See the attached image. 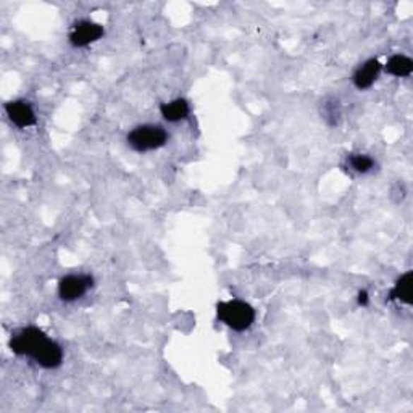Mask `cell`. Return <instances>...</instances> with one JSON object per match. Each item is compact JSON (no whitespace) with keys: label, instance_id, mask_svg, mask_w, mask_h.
Returning a JSON list of instances; mask_svg holds the SVG:
<instances>
[{"label":"cell","instance_id":"cell-9","mask_svg":"<svg viewBox=\"0 0 413 413\" xmlns=\"http://www.w3.org/2000/svg\"><path fill=\"white\" fill-rule=\"evenodd\" d=\"M391 299L393 301H399L402 304L410 305L413 301V273L412 271H407L405 275L400 276L395 282V286L391 291Z\"/></svg>","mask_w":413,"mask_h":413},{"label":"cell","instance_id":"cell-13","mask_svg":"<svg viewBox=\"0 0 413 413\" xmlns=\"http://www.w3.org/2000/svg\"><path fill=\"white\" fill-rule=\"evenodd\" d=\"M357 301H359V305H361V307H365V305H369V302H370L369 292H366V291H360Z\"/></svg>","mask_w":413,"mask_h":413},{"label":"cell","instance_id":"cell-12","mask_svg":"<svg viewBox=\"0 0 413 413\" xmlns=\"http://www.w3.org/2000/svg\"><path fill=\"white\" fill-rule=\"evenodd\" d=\"M339 115H341V112H339L337 102H331V104H326L325 118H333V124H336L337 120H339Z\"/></svg>","mask_w":413,"mask_h":413},{"label":"cell","instance_id":"cell-6","mask_svg":"<svg viewBox=\"0 0 413 413\" xmlns=\"http://www.w3.org/2000/svg\"><path fill=\"white\" fill-rule=\"evenodd\" d=\"M5 113H7L8 120L13 123L16 128H21V129L34 126L37 121L36 112H34L30 102H26V100L7 102V104H5Z\"/></svg>","mask_w":413,"mask_h":413},{"label":"cell","instance_id":"cell-1","mask_svg":"<svg viewBox=\"0 0 413 413\" xmlns=\"http://www.w3.org/2000/svg\"><path fill=\"white\" fill-rule=\"evenodd\" d=\"M11 352L20 357H30L47 370L59 369L64 361V349L36 326L23 328L10 339Z\"/></svg>","mask_w":413,"mask_h":413},{"label":"cell","instance_id":"cell-4","mask_svg":"<svg viewBox=\"0 0 413 413\" xmlns=\"http://www.w3.org/2000/svg\"><path fill=\"white\" fill-rule=\"evenodd\" d=\"M94 285L90 275H68L59 282V296L65 302H75L81 299Z\"/></svg>","mask_w":413,"mask_h":413},{"label":"cell","instance_id":"cell-7","mask_svg":"<svg viewBox=\"0 0 413 413\" xmlns=\"http://www.w3.org/2000/svg\"><path fill=\"white\" fill-rule=\"evenodd\" d=\"M381 73V64L376 59H370L366 60L364 65H360L357 68V71L354 73L352 76V81L355 84V88L360 89V90H365V89H370L375 81L380 76Z\"/></svg>","mask_w":413,"mask_h":413},{"label":"cell","instance_id":"cell-3","mask_svg":"<svg viewBox=\"0 0 413 413\" xmlns=\"http://www.w3.org/2000/svg\"><path fill=\"white\" fill-rule=\"evenodd\" d=\"M168 143V133L158 124H140L128 134V144L136 152H150Z\"/></svg>","mask_w":413,"mask_h":413},{"label":"cell","instance_id":"cell-5","mask_svg":"<svg viewBox=\"0 0 413 413\" xmlns=\"http://www.w3.org/2000/svg\"><path fill=\"white\" fill-rule=\"evenodd\" d=\"M102 36H104V26L90 20H83L71 28L70 44L73 47H88L97 42Z\"/></svg>","mask_w":413,"mask_h":413},{"label":"cell","instance_id":"cell-8","mask_svg":"<svg viewBox=\"0 0 413 413\" xmlns=\"http://www.w3.org/2000/svg\"><path fill=\"white\" fill-rule=\"evenodd\" d=\"M189 104L186 99H173L160 105V113L169 123H178L189 116Z\"/></svg>","mask_w":413,"mask_h":413},{"label":"cell","instance_id":"cell-10","mask_svg":"<svg viewBox=\"0 0 413 413\" xmlns=\"http://www.w3.org/2000/svg\"><path fill=\"white\" fill-rule=\"evenodd\" d=\"M386 71L389 73V75L397 76V78L410 76L413 71V61L409 59V56H405L402 54H395L388 60Z\"/></svg>","mask_w":413,"mask_h":413},{"label":"cell","instance_id":"cell-2","mask_svg":"<svg viewBox=\"0 0 413 413\" xmlns=\"http://www.w3.org/2000/svg\"><path fill=\"white\" fill-rule=\"evenodd\" d=\"M217 313L218 318L223 323L231 328L234 331H246L253 325L256 321V310L251 304L244 301H228V302H220L217 305Z\"/></svg>","mask_w":413,"mask_h":413},{"label":"cell","instance_id":"cell-11","mask_svg":"<svg viewBox=\"0 0 413 413\" xmlns=\"http://www.w3.org/2000/svg\"><path fill=\"white\" fill-rule=\"evenodd\" d=\"M347 163H349V167L352 168L355 173H361V174L369 173L370 169H373V167H375V160H373L371 157L364 155V154L349 155Z\"/></svg>","mask_w":413,"mask_h":413}]
</instances>
